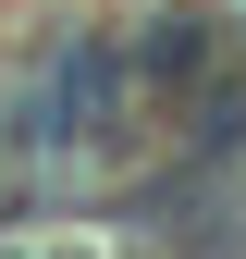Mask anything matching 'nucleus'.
Masks as SVG:
<instances>
[{"label": "nucleus", "instance_id": "nucleus-2", "mask_svg": "<svg viewBox=\"0 0 246 259\" xmlns=\"http://www.w3.org/2000/svg\"><path fill=\"white\" fill-rule=\"evenodd\" d=\"M0 259H123V222L86 198H13L0 210Z\"/></svg>", "mask_w": 246, "mask_h": 259}, {"label": "nucleus", "instance_id": "nucleus-1", "mask_svg": "<svg viewBox=\"0 0 246 259\" xmlns=\"http://www.w3.org/2000/svg\"><path fill=\"white\" fill-rule=\"evenodd\" d=\"M123 62H136V87L172 111L184 87H209L222 62H246V25H234V13H209V0H160L136 37H123Z\"/></svg>", "mask_w": 246, "mask_h": 259}]
</instances>
